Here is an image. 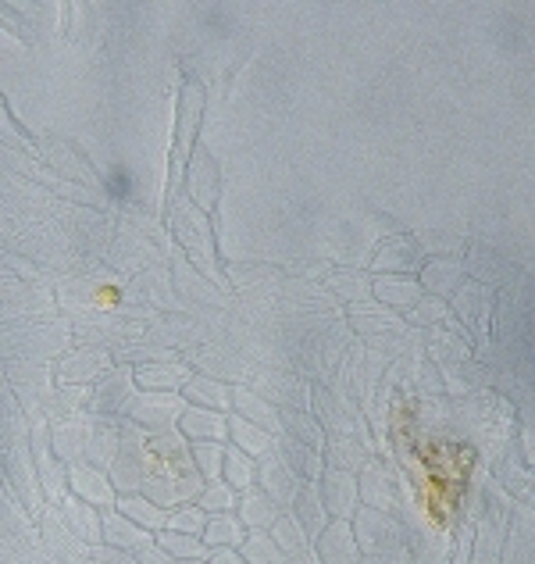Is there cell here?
<instances>
[{"label": "cell", "instance_id": "obj_1", "mask_svg": "<svg viewBox=\"0 0 535 564\" xmlns=\"http://www.w3.org/2000/svg\"><path fill=\"white\" fill-rule=\"evenodd\" d=\"M204 489V479L197 465H193L189 454V440L168 429V433H157L146 440V475H143V497H151L157 508H178V503L197 500Z\"/></svg>", "mask_w": 535, "mask_h": 564}, {"label": "cell", "instance_id": "obj_2", "mask_svg": "<svg viewBox=\"0 0 535 564\" xmlns=\"http://www.w3.org/2000/svg\"><path fill=\"white\" fill-rule=\"evenodd\" d=\"M168 221H172V232H175V243L178 250H186L189 254V264L197 272H204L211 279V286H218L226 293L229 286L221 282V272H218V254H215V232H211V221L200 212V207H193L183 193L172 200V212H168Z\"/></svg>", "mask_w": 535, "mask_h": 564}, {"label": "cell", "instance_id": "obj_3", "mask_svg": "<svg viewBox=\"0 0 535 564\" xmlns=\"http://www.w3.org/2000/svg\"><path fill=\"white\" fill-rule=\"evenodd\" d=\"M146 436L140 425H132L129 419H122V443H118V454L108 468V479L114 486L118 497L140 494L143 489V475H146Z\"/></svg>", "mask_w": 535, "mask_h": 564}, {"label": "cell", "instance_id": "obj_4", "mask_svg": "<svg viewBox=\"0 0 535 564\" xmlns=\"http://www.w3.org/2000/svg\"><path fill=\"white\" fill-rule=\"evenodd\" d=\"M25 443H29V454H33L43 497H47V503H62V497L68 494V465L51 447V422L36 419L33 425H29V440Z\"/></svg>", "mask_w": 535, "mask_h": 564}, {"label": "cell", "instance_id": "obj_5", "mask_svg": "<svg viewBox=\"0 0 535 564\" xmlns=\"http://www.w3.org/2000/svg\"><path fill=\"white\" fill-rule=\"evenodd\" d=\"M186 411L183 393H154V390H140L129 400L125 419L132 425H140L146 436L168 433V429H178V419Z\"/></svg>", "mask_w": 535, "mask_h": 564}, {"label": "cell", "instance_id": "obj_6", "mask_svg": "<svg viewBox=\"0 0 535 564\" xmlns=\"http://www.w3.org/2000/svg\"><path fill=\"white\" fill-rule=\"evenodd\" d=\"M350 529L364 557L371 554L382 557V554L400 551V536H404L393 511H375V508H357V514L350 518Z\"/></svg>", "mask_w": 535, "mask_h": 564}, {"label": "cell", "instance_id": "obj_7", "mask_svg": "<svg viewBox=\"0 0 535 564\" xmlns=\"http://www.w3.org/2000/svg\"><path fill=\"white\" fill-rule=\"evenodd\" d=\"M137 393L140 390L132 365H114L108 376L89 386V414H97V419H125L129 400Z\"/></svg>", "mask_w": 535, "mask_h": 564}, {"label": "cell", "instance_id": "obj_8", "mask_svg": "<svg viewBox=\"0 0 535 564\" xmlns=\"http://www.w3.org/2000/svg\"><path fill=\"white\" fill-rule=\"evenodd\" d=\"M114 368L111 350L103 347H76L62 354L54 361V386H94L97 379H103Z\"/></svg>", "mask_w": 535, "mask_h": 564}, {"label": "cell", "instance_id": "obj_9", "mask_svg": "<svg viewBox=\"0 0 535 564\" xmlns=\"http://www.w3.org/2000/svg\"><path fill=\"white\" fill-rule=\"evenodd\" d=\"M40 536H43V546H47V554L57 561V564H89V551L94 546H86L76 532L65 525L62 511H57V503H47L40 514Z\"/></svg>", "mask_w": 535, "mask_h": 564}, {"label": "cell", "instance_id": "obj_10", "mask_svg": "<svg viewBox=\"0 0 535 564\" xmlns=\"http://www.w3.org/2000/svg\"><path fill=\"white\" fill-rule=\"evenodd\" d=\"M243 386H250V390L275 408H310V393H315L304 379L275 372V368H258V372H250Z\"/></svg>", "mask_w": 535, "mask_h": 564}, {"label": "cell", "instance_id": "obj_11", "mask_svg": "<svg viewBox=\"0 0 535 564\" xmlns=\"http://www.w3.org/2000/svg\"><path fill=\"white\" fill-rule=\"evenodd\" d=\"M318 486V497L325 503V511H329L332 522H350L361 508V494H357V475L343 471V468H329L325 465L321 479L315 482Z\"/></svg>", "mask_w": 535, "mask_h": 564}, {"label": "cell", "instance_id": "obj_12", "mask_svg": "<svg viewBox=\"0 0 535 564\" xmlns=\"http://www.w3.org/2000/svg\"><path fill=\"white\" fill-rule=\"evenodd\" d=\"M25 440L22 443H11V451H8V479H11L14 497H19L25 508H29V514H40L43 508H47V497H43L40 475H36L33 454H29V443Z\"/></svg>", "mask_w": 535, "mask_h": 564}, {"label": "cell", "instance_id": "obj_13", "mask_svg": "<svg viewBox=\"0 0 535 564\" xmlns=\"http://www.w3.org/2000/svg\"><path fill=\"white\" fill-rule=\"evenodd\" d=\"M186 193L189 204L200 207V212H215L218 193H221V172L215 165V158L204 151V147H193V154L186 161Z\"/></svg>", "mask_w": 535, "mask_h": 564}, {"label": "cell", "instance_id": "obj_14", "mask_svg": "<svg viewBox=\"0 0 535 564\" xmlns=\"http://www.w3.org/2000/svg\"><path fill=\"white\" fill-rule=\"evenodd\" d=\"M36 344H43L47 358L57 361L68 347V325H29V329H22V333L4 336V350L19 354V358H29V365H33V358H36Z\"/></svg>", "mask_w": 535, "mask_h": 564}, {"label": "cell", "instance_id": "obj_15", "mask_svg": "<svg viewBox=\"0 0 535 564\" xmlns=\"http://www.w3.org/2000/svg\"><path fill=\"white\" fill-rule=\"evenodd\" d=\"M68 494L79 497L83 503H89V508H97V511H111L118 500L108 471L86 465V462L68 465Z\"/></svg>", "mask_w": 535, "mask_h": 564}, {"label": "cell", "instance_id": "obj_16", "mask_svg": "<svg viewBox=\"0 0 535 564\" xmlns=\"http://www.w3.org/2000/svg\"><path fill=\"white\" fill-rule=\"evenodd\" d=\"M89 433H94V419L89 414H72V419H54L51 422V447L65 465L86 462Z\"/></svg>", "mask_w": 535, "mask_h": 564}, {"label": "cell", "instance_id": "obj_17", "mask_svg": "<svg viewBox=\"0 0 535 564\" xmlns=\"http://www.w3.org/2000/svg\"><path fill=\"white\" fill-rule=\"evenodd\" d=\"M258 486L279 503L282 511H286L290 503H293V497H296V489H301L304 482H301V475H296L286 462H282V454L272 451V454L258 462Z\"/></svg>", "mask_w": 535, "mask_h": 564}, {"label": "cell", "instance_id": "obj_18", "mask_svg": "<svg viewBox=\"0 0 535 564\" xmlns=\"http://www.w3.org/2000/svg\"><path fill=\"white\" fill-rule=\"evenodd\" d=\"M422 282L418 275H371V301L404 315L422 301Z\"/></svg>", "mask_w": 535, "mask_h": 564}, {"label": "cell", "instance_id": "obj_19", "mask_svg": "<svg viewBox=\"0 0 535 564\" xmlns=\"http://www.w3.org/2000/svg\"><path fill=\"white\" fill-rule=\"evenodd\" d=\"M132 376H137V390L183 393V386L193 379V365H186L183 358H172V361L137 365V368H132Z\"/></svg>", "mask_w": 535, "mask_h": 564}, {"label": "cell", "instance_id": "obj_20", "mask_svg": "<svg viewBox=\"0 0 535 564\" xmlns=\"http://www.w3.org/2000/svg\"><path fill=\"white\" fill-rule=\"evenodd\" d=\"M310 546H315V554H318L321 564H361L364 561L350 522H329L321 536L310 543Z\"/></svg>", "mask_w": 535, "mask_h": 564}, {"label": "cell", "instance_id": "obj_21", "mask_svg": "<svg viewBox=\"0 0 535 564\" xmlns=\"http://www.w3.org/2000/svg\"><path fill=\"white\" fill-rule=\"evenodd\" d=\"M425 250L414 243V240H390L382 243V250L375 254V261H371V269H375V275H418V269L425 264Z\"/></svg>", "mask_w": 535, "mask_h": 564}, {"label": "cell", "instance_id": "obj_22", "mask_svg": "<svg viewBox=\"0 0 535 564\" xmlns=\"http://www.w3.org/2000/svg\"><path fill=\"white\" fill-rule=\"evenodd\" d=\"M357 494H361V508H375V511L396 508V486L375 457H368V465L357 471Z\"/></svg>", "mask_w": 535, "mask_h": 564}, {"label": "cell", "instance_id": "obj_23", "mask_svg": "<svg viewBox=\"0 0 535 564\" xmlns=\"http://www.w3.org/2000/svg\"><path fill=\"white\" fill-rule=\"evenodd\" d=\"M418 282L428 296H439V301H450V296L460 290L465 282V269H460L457 258H425V264L418 269Z\"/></svg>", "mask_w": 535, "mask_h": 564}, {"label": "cell", "instance_id": "obj_24", "mask_svg": "<svg viewBox=\"0 0 535 564\" xmlns=\"http://www.w3.org/2000/svg\"><path fill=\"white\" fill-rule=\"evenodd\" d=\"M100 536H103V546H114V551H125V554H137L146 543H154L151 532L140 529L137 522H129V518L118 514L114 508L100 511Z\"/></svg>", "mask_w": 535, "mask_h": 564}, {"label": "cell", "instance_id": "obj_25", "mask_svg": "<svg viewBox=\"0 0 535 564\" xmlns=\"http://www.w3.org/2000/svg\"><path fill=\"white\" fill-rule=\"evenodd\" d=\"M178 433L189 443H229V414L186 404L183 419H178Z\"/></svg>", "mask_w": 535, "mask_h": 564}, {"label": "cell", "instance_id": "obj_26", "mask_svg": "<svg viewBox=\"0 0 535 564\" xmlns=\"http://www.w3.org/2000/svg\"><path fill=\"white\" fill-rule=\"evenodd\" d=\"M232 414H240L243 422L264 429V433L282 436V422H279V408L268 404L264 397H258L250 386H232Z\"/></svg>", "mask_w": 535, "mask_h": 564}, {"label": "cell", "instance_id": "obj_27", "mask_svg": "<svg viewBox=\"0 0 535 564\" xmlns=\"http://www.w3.org/2000/svg\"><path fill=\"white\" fill-rule=\"evenodd\" d=\"M293 518H296V525L304 529V536L315 543L321 532H325V525L332 522L329 518V511H325V503H321V497H318V486L315 482H304L301 489H296V497H293V503L286 508Z\"/></svg>", "mask_w": 535, "mask_h": 564}, {"label": "cell", "instance_id": "obj_28", "mask_svg": "<svg viewBox=\"0 0 535 564\" xmlns=\"http://www.w3.org/2000/svg\"><path fill=\"white\" fill-rule=\"evenodd\" d=\"M183 400H186L189 408H204V411L229 414L232 411V386L221 382V379L193 372V379L183 386Z\"/></svg>", "mask_w": 535, "mask_h": 564}, {"label": "cell", "instance_id": "obj_29", "mask_svg": "<svg viewBox=\"0 0 535 564\" xmlns=\"http://www.w3.org/2000/svg\"><path fill=\"white\" fill-rule=\"evenodd\" d=\"M89 419H94V433H89L86 465L108 471L118 454V443H122V419H97V414H89Z\"/></svg>", "mask_w": 535, "mask_h": 564}, {"label": "cell", "instance_id": "obj_30", "mask_svg": "<svg viewBox=\"0 0 535 564\" xmlns=\"http://www.w3.org/2000/svg\"><path fill=\"white\" fill-rule=\"evenodd\" d=\"M275 451L282 454V462L301 475V482H318L321 479V471H325V454L321 451L307 447V443L293 440V436H279Z\"/></svg>", "mask_w": 535, "mask_h": 564}, {"label": "cell", "instance_id": "obj_31", "mask_svg": "<svg viewBox=\"0 0 535 564\" xmlns=\"http://www.w3.org/2000/svg\"><path fill=\"white\" fill-rule=\"evenodd\" d=\"M57 511H62L65 518V525L76 532V536L86 543V546H100L103 536H100V511L97 508H89V503H83L79 497H72L65 494L62 503H57Z\"/></svg>", "mask_w": 535, "mask_h": 564}, {"label": "cell", "instance_id": "obj_32", "mask_svg": "<svg viewBox=\"0 0 535 564\" xmlns=\"http://www.w3.org/2000/svg\"><path fill=\"white\" fill-rule=\"evenodd\" d=\"M350 325L361 336H390V333H396L400 325H404V318L396 315V311H390V307H382V304H375V301H361V304H350Z\"/></svg>", "mask_w": 535, "mask_h": 564}, {"label": "cell", "instance_id": "obj_33", "mask_svg": "<svg viewBox=\"0 0 535 564\" xmlns=\"http://www.w3.org/2000/svg\"><path fill=\"white\" fill-rule=\"evenodd\" d=\"M275 440H279V436L264 433V429L250 425V422L240 419V414H232V411H229V447L243 451L247 457H254V462H261V457H268V454L275 451Z\"/></svg>", "mask_w": 535, "mask_h": 564}, {"label": "cell", "instance_id": "obj_34", "mask_svg": "<svg viewBox=\"0 0 535 564\" xmlns=\"http://www.w3.org/2000/svg\"><path fill=\"white\" fill-rule=\"evenodd\" d=\"M279 422H282V436L301 440L315 451H325V443H329V436H325V429L318 425L315 414H310V408H279Z\"/></svg>", "mask_w": 535, "mask_h": 564}, {"label": "cell", "instance_id": "obj_35", "mask_svg": "<svg viewBox=\"0 0 535 564\" xmlns=\"http://www.w3.org/2000/svg\"><path fill=\"white\" fill-rule=\"evenodd\" d=\"M236 514H240V522L247 529H272V522L282 514V508L264 494L261 486H250L240 494V503H236Z\"/></svg>", "mask_w": 535, "mask_h": 564}, {"label": "cell", "instance_id": "obj_36", "mask_svg": "<svg viewBox=\"0 0 535 564\" xmlns=\"http://www.w3.org/2000/svg\"><path fill=\"white\" fill-rule=\"evenodd\" d=\"M114 511H118V514H125L129 522H137L140 529H146L151 536H157V532L165 529V522H168V511H165V508H157V503H154L151 497H143V494L118 497V500H114Z\"/></svg>", "mask_w": 535, "mask_h": 564}, {"label": "cell", "instance_id": "obj_37", "mask_svg": "<svg viewBox=\"0 0 535 564\" xmlns=\"http://www.w3.org/2000/svg\"><path fill=\"white\" fill-rule=\"evenodd\" d=\"M325 465L329 468H343L350 475H357L371 457V447H364L357 436H329V443H325Z\"/></svg>", "mask_w": 535, "mask_h": 564}, {"label": "cell", "instance_id": "obj_38", "mask_svg": "<svg viewBox=\"0 0 535 564\" xmlns=\"http://www.w3.org/2000/svg\"><path fill=\"white\" fill-rule=\"evenodd\" d=\"M197 365H200V376H211V379H221V382H229V386H240L250 379V372L243 368V361L236 358V354L229 350H200L197 354Z\"/></svg>", "mask_w": 535, "mask_h": 564}, {"label": "cell", "instance_id": "obj_39", "mask_svg": "<svg viewBox=\"0 0 535 564\" xmlns=\"http://www.w3.org/2000/svg\"><path fill=\"white\" fill-rule=\"evenodd\" d=\"M247 536V525L240 522V514L229 511V514H207V525H204V543L218 551V546H232V551H240V543Z\"/></svg>", "mask_w": 535, "mask_h": 564}, {"label": "cell", "instance_id": "obj_40", "mask_svg": "<svg viewBox=\"0 0 535 564\" xmlns=\"http://www.w3.org/2000/svg\"><path fill=\"white\" fill-rule=\"evenodd\" d=\"M154 543L161 551H168L175 561H207L211 557V546H207L200 536H186V532H172V529H161Z\"/></svg>", "mask_w": 535, "mask_h": 564}, {"label": "cell", "instance_id": "obj_41", "mask_svg": "<svg viewBox=\"0 0 535 564\" xmlns=\"http://www.w3.org/2000/svg\"><path fill=\"white\" fill-rule=\"evenodd\" d=\"M221 479H226L236 494H243V489L258 486V462L226 443V465H221Z\"/></svg>", "mask_w": 535, "mask_h": 564}, {"label": "cell", "instance_id": "obj_42", "mask_svg": "<svg viewBox=\"0 0 535 564\" xmlns=\"http://www.w3.org/2000/svg\"><path fill=\"white\" fill-rule=\"evenodd\" d=\"M268 536L275 540V546L282 551V557L301 554V551H307V546H310V540L304 536V529L296 525V518H293L290 511H282V514L275 518L272 529H268Z\"/></svg>", "mask_w": 535, "mask_h": 564}, {"label": "cell", "instance_id": "obj_43", "mask_svg": "<svg viewBox=\"0 0 535 564\" xmlns=\"http://www.w3.org/2000/svg\"><path fill=\"white\" fill-rule=\"evenodd\" d=\"M193 503H197L204 514H229L236 511V503H240V494H236L226 479H215V482H204V489Z\"/></svg>", "mask_w": 535, "mask_h": 564}, {"label": "cell", "instance_id": "obj_44", "mask_svg": "<svg viewBox=\"0 0 535 564\" xmlns=\"http://www.w3.org/2000/svg\"><path fill=\"white\" fill-rule=\"evenodd\" d=\"M400 318H404L407 325H418V329H433V325H446L454 315H450V304H446V301L422 293V301L414 304L411 311H404Z\"/></svg>", "mask_w": 535, "mask_h": 564}, {"label": "cell", "instance_id": "obj_45", "mask_svg": "<svg viewBox=\"0 0 535 564\" xmlns=\"http://www.w3.org/2000/svg\"><path fill=\"white\" fill-rule=\"evenodd\" d=\"M240 554L247 564H282V551L264 529H247V536L240 543Z\"/></svg>", "mask_w": 535, "mask_h": 564}, {"label": "cell", "instance_id": "obj_46", "mask_svg": "<svg viewBox=\"0 0 535 564\" xmlns=\"http://www.w3.org/2000/svg\"><path fill=\"white\" fill-rule=\"evenodd\" d=\"M193 465H197L204 482L221 479V465H226V443H189Z\"/></svg>", "mask_w": 535, "mask_h": 564}, {"label": "cell", "instance_id": "obj_47", "mask_svg": "<svg viewBox=\"0 0 535 564\" xmlns=\"http://www.w3.org/2000/svg\"><path fill=\"white\" fill-rule=\"evenodd\" d=\"M204 525H207V514L197 508V503H178V508L168 511V522L165 529L172 532H186V536H204Z\"/></svg>", "mask_w": 535, "mask_h": 564}, {"label": "cell", "instance_id": "obj_48", "mask_svg": "<svg viewBox=\"0 0 535 564\" xmlns=\"http://www.w3.org/2000/svg\"><path fill=\"white\" fill-rule=\"evenodd\" d=\"M329 286L336 293H343L350 304H361V301H371V275H361V272H343L329 279Z\"/></svg>", "mask_w": 535, "mask_h": 564}, {"label": "cell", "instance_id": "obj_49", "mask_svg": "<svg viewBox=\"0 0 535 564\" xmlns=\"http://www.w3.org/2000/svg\"><path fill=\"white\" fill-rule=\"evenodd\" d=\"M89 564H140L137 554H125V551H114V546H94L89 551Z\"/></svg>", "mask_w": 535, "mask_h": 564}, {"label": "cell", "instance_id": "obj_50", "mask_svg": "<svg viewBox=\"0 0 535 564\" xmlns=\"http://www.w3.org/2000/svg\"><path fill=\"white\" fill-rule=\"evenodd\" d=\"M137 561L140 564H178L168 551H161L157 543H146L143 551H137Z\"/></svg>", "mask_w": 535, "mask_h": 564}, {"label": "cell", "instance_id": "obj_51", "mask_svg": "<svg viewBox=\"0 0 535 564\" xmlns=\"http://www.w3.org/2000/svg\"><path fill=\"white\" fill-rule=\"evenodd\" d=\"M207 564H247L240 551H232V546H218V551H211V557H207Z\"/></svg>", "mask_w": 535, "mask_h": 564}, {"label": "cell", "instance_id": "obj_52", "mask_svg": "<svg viewBox=\"0 0 535 564\" xmlns=\"http://www.w3.org/2000/svg\"><path fill=\"white\" fill-rule=\"evenodd\" d=\"M282 564H321V561H318V554H315V546H307V551H301V554L282 557Z\"/></svg>", "mask_w": 535, "mask_h": 564}, {"label": "cell", "instance_id": "obj_53", "mask_svg": "<svg viewBox=\"0 0 535 564\" xmlns=\"http://www.w3.org/2000/svg\"><path fill=\"white\" fill-rule=\"evenodd\" d=\"M178 564H207V561H178Z\"/></svg>", "mask_w": 535, "mask_h": 564}]
</instances>
